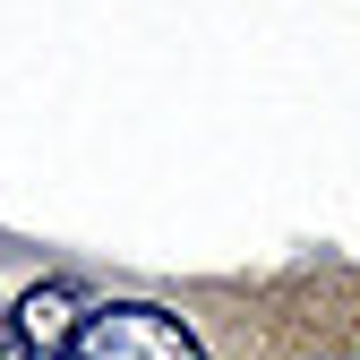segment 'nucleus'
<instances>
[{"instance_id": "nucleus-1", "label": "nucleus", "mask_w": 360, "mask_h": 360, "mask_svg": "<svg viewBox=\"0 0 360 360\" xmlns=\"http://www.w3.org/2000/svg\"><path fill=\"white\" fill-rule=\"evenodd\" d=\"M69 360H206V343L155 300H112V309H86Z\"/></svg>"}, {"instance_id": "nucleus-2", "label": "nucleus", "mask_w": 360, "mask_h": 360, "mask_svg": "<svg viewBox=\"0 0 360 360\" xmlns=\"http://www.w3.org/2000/svg\"><path fill=\"white\" fill-rule=\"evenodd\" d=\"M77 326H86V309H77V292H60V283L26 292V309H18V335H26V352H34V360H69Z\"/></svg>"}, {"instance_id": "nucleus-3", "label": "nucleus", "mask_w": 360, "mask_h": 360, "mask_svg": "<svg viewBox=\"0 0 360 360\" xmlns=\"http://www.w3.org/2000/svg\"><path fill=\"white\" fill-rule=\"evenodd\" d=\"M0 343H9V309H0Z\"/></svg>"}]
</instances>
